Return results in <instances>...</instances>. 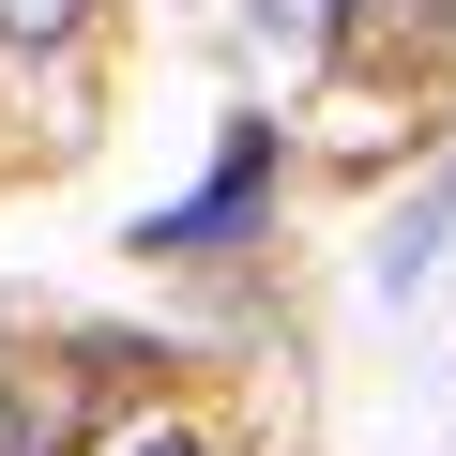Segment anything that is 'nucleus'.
<instances>
[{
	"mask_svg": "<svg viewBox=\"0 0 456 456\" xmlns=\"http://www.w3.org/2000/svg\"><path fill=\"white\" fill-rule=\"evenodd\" d=\"M259 167H274V137H244V152H228V167H213V198H183V213L152 228V244H213V228H228V213H244V198H259Z\"/></svg>",
	"mask_w": 456,
	"mask_h": 456,
	"instance_id": "obj_1",
	"label": "nucleus"
},
{
	"mask_svg": "<svg viewBox=\"0 0 456 456\" xmlns=\"http://www.w3.org/2000/svg\"><path fill=\"white\" fill-rule=\"evenodd\" d=\"M244 46L259 61H320V0H244Z\"/></svg>",
	"mask_w": 456,
	"mask_h": 456,
	"instance_id": "obj_2",
	"label": "nucleus"
},
{
	"mask_svg": "<svg viewBox=\"0 0 456 456\" xmlns=\"http://www.w3.org/2000/svg\"><path fill=\"white\" fill-rule=\"evenodd\" d=\"M77 16H92V0H0V46H61Z\"/></svg>",
	"mask_w": 456,
	"mask_h": 456,
	"instance_id": "obj_3",
	"label": "nucleus"
},
{
	"mask_svg": "<svg viewBox=\"0 0 456 456\" xmlns=\"http://www.w3.org/2000/svg\"><path fill=\"white\" fill-rule=\"evenodd\" d=\"M0 456H46V395H16V380H0Z\"/></svg>",
	"mask_w": 456,
	"mask_h": 456,
	"instance_id": "obj_4",
	"label": "nucleus"
},
{
	"mask_svg": "<svg viewBox=\"0 0 456 456\" xmlns=\"http://www.w3.org/2000/svg\"><path fill=\"white\" fill-rule=\"evenodd\" d=\"M122 456H213V441H183V426H137V441H122Z\"/></svg>",
	"mask_w": 456,
	"mask_h": 456,
	"instance_id": "obj_5",
	"label": "nucleus"
},
{
	"mask_svg": "<svg viewBox=\"0 0 456 456\" xmlns=\"http://www.w3.org/2000/svg\"><path fill=\"white\" fill-rule=\"evenodd\" d=\"M380 16H395V31H426V0H365V16H350V31H380Z\"/></svg>",
	"mask_w": 456,
	"mask_h": 456,
	"instance_id": "obj_6",
	"label": "nucleus"
}]
</instances>
